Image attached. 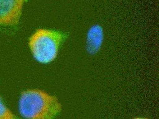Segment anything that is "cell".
<instances>
[{
  "label": "cell",
  "instance_id": "1",
  "mask_svg": "<svg viewBox=\"0 0 159 119\" xmlns=\"http://www.w3.org/2000/svg\"><path fill=\"white\" fill-rule=\"evenodd\" d=\"M61 110V104L55 96L39 89L24 91L18 102L19 113L25 119L55 118Z\"/></svg>",
  "mask_w": 159,
  "mask_h": 119
},
{
  "label": "cell",
  "instance_id": "2",
  "mask_svg": "<svg viewBox=\"0 0 159 119\" xmlns=\"http://www.w3.org/2000/svg\"><path fill=\"white\" fill-rule=\"evenodd\" d=\"M68 36L66 33L39 29L30 37L29 46L34 58L40 63L47 64L54 61L59 49Z\"/></svg>",
  "mask_w": 159,
  "mask_h": 119
},
{
  "label": "cell",
  "instance_id": "3",
  "mask_svg": "<svg viewBox=\"0 0 159 119\" xmlns=\"http://www.w3.org/2000/svg\"><path fill=\"white\" fill-rule=\"evenodd\" d=\"M28 0H0V31L16 30L24 4Z\"/></svg>",
  "mask_w": 159,
  "mask_h": 119
},
{
  "label": "cell",
  "instance_id": "4",
  "mask_svg": "<svg viewBox=\"0 0 159 119\" xmlns=\"http://www.w3.org/2000/svg\"><path fill=\"white\" fill-rule=\"evenodd\" d=\"M104 38L103 30L99 25H95L90 28L87 37L86 48L89 54L94 55L100 49Z\"/></svg>",
  "mask_w": 159,
  "mask_h": 119
},
{
  "label": "cell",
  "instance_id": "5",
  "mask_svg": "<svg viewBox=\"0 0 159 119\" xmlns=\"http://www.w3.org/2000/svg\"><path fill=\"white\" fill-rule=\"evenodd\" d=\"M16 118V116L6 105L0 95V119Z\"/></svg>",
  "mask_w": 159,
  "mask_h": 119
}]
</instances>
